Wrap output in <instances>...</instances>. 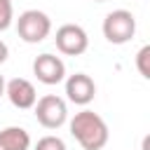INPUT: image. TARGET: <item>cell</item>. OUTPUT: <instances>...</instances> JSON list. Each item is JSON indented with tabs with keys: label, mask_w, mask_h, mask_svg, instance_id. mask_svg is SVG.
<instances>
[{
	"label": "cell",
	"mask_w": 150,
	"mask_h": 150,
	"mask_svg": "<svg viewBox=\"0 0 150 150\" xmlns=\"http://www.w3.org/2000/svg\"><path fill=\"white\" fill-rule=\"evenodd\" d=\"M54 40H56V49L61 54H66V56H80L89 47V35L77 23H63L56 30V38Z\"/></svg>",
	"instance_id": "cell-5"
},
{
	"label": "cell",
	"mask_w": 150,
	"mask_h": 150,
	"mask_svg": "<svg viewBox=\"0 0 150 150\" xmlns=\"http://www.w3.org/2000/svg\"><path fill=\"white\" fill-rule=\"evenodd\" d=\"M66 96L75 105H87L96 96V84H94V80L87 73L68 75V80H66Z\"/></svg>",
	"instance_id": "cell-7"
},
{
	"label": "cell",
	"mask_w": 150,
	"mask_h": 150,
	"mask_svg": "<svg viewBox=\"0 0 150 150\" xmlns=\"http://www.w3.org/2000/svg\"><path fill=\"white\" fill-rule=\"evenodd\" d=\"M33 150H66V143L59 136H42Z\"/></svg>",
	"instance_id": "cell-11"
},
{
	"label": "cell",
	"mask_w": 150,
	"mask_h": 150,
	"mask_svg": "<svg viewBox=\"0 0 150 150\" xmlns=\"http://www.w3.org/2000/svg\"><path fill=\"white\" fill-rule=\"evenodd\" d=\"M33 108H35V120L45 129H59L68 120V105L56 94H45L42 98L35 101Z\"/></svg>",
	"instance_id": "cell-4"
},
{
	"label": "cell",
	"mask_w": 150,
	"mask_h": 150,
	"mask_svg": "<svg viewBox=\"0 0 150 150\" xmlns=\"http://www.w3.org/2000/svg\"><path fill=\"white\" fill-rule=\"evenodd\" d=\"M148 148H150V136H145V138H143V150H148Z\"/></svg>",
	"instance_id": "cell-14"
},
{
	"label": "cell",
	"mask_w": 150,
	"mask_h": 150,
	"mask_svg": "<svg viewBox=\"0 0 150 150\" xmlns=\"http://www.w3.org/2000/svg\"><path fill=\"white\" fill-rule=\"evenodd\" d=\"M12 16H14L12 0H0V30H7L12 26Z\"/></svg>",
	"instance_id": "cell-12"
},
{
	"label": "cell",
	"mask_w": 150,
	"mask_h": 150,
	"mask_svg": "<svg viewBox=\"0 0 150 150\" xmlns=\"http://www.w3.org/2000/svg\"><path fill=\"white\" fill-rule=\"evenodd\" d=\"M7 56H9V49H7V45L0 40V63H5V61H7Z\"/></svg>",
	"instance_id": "cell-13"
},
{
	"label": "cell",
	"mask_w": 150,
	"mask_h": 150,
	"mask_svg": "<svg viewBox=\"0 0 150 150\" xmlns=\"http://www.w3.org/2000/svg\"><path fill=\"white\" fill-rule=\"evenodd\" d=\"M136 68L143 77H150V45L141 47L138 54H136Z\"/></svg>",
	"instance_id": "cell-10"
},
{
	"label": "cell",
	"mask_w": 150,
	"mask_h": 150,
	"mask_svg": "<svg viewBox=\"0 0 150 150\" xmlns=\"http://www.w3.org/2000/svg\"><path fill=\"white\" fill-rule=\"evenodd\" d=\"M5 94H7L9 103H12L14 108H19V110H28V108H33L35 101H38L35 87H33L28 80H23V77L9 80V82L5 84Z\"/></svg>",
	"instance_id": "cell-8"
},
{
	"label": "cell",
	"mask_w": 150,
	"mask_h": 150,
	"mask_svg": "<svg viewBox=\"0 0 150 150\" xmlns=\"http://www.w3.org/2000/svg\"><path fill=\"white\" fill-rule=\"evenodd\" d=\"M94 2H105V0H94Z\"/></svg>",
	"instance_id": "cell-16"
},
{
	"label": "cell",
	"mask_w": 150,
	"mask_h": 150,
	"mask_svg": "<svg viewBox=\"0 0 150 150\" xmlns=\"http://www.w3.org/2000/svg\"><path fill=\"white\" fill-rule=\"evenodd\" d=\"M2 94H5V77L0 75V96H2Z\"/></svg>",
	"instance_id": "cell-15"
},
{
	"label": "cell",
	"mask_w": 150,
	"mask_h": 150,
	"mask_svg": "<svg viewBox=\"0 0 150 150\" xmlns=\"http://www.w3.org/2000/svg\"><path fill=\"white\" fill-rule=\"evenodd\" d=\"M16 33L23 42L38 45L52 33V19L40 9H26L16 19Z\"/></svg>",
	"instance_id": "cell-2"
},
{
	"label": "cell",
	"mask_w": 150,
	"mask_h": 150,
	"mask_svg": "<svg viewBox=\"0 0 150 150\" xmlns=\"http://www.w3.org/2000/svg\"><path fill=\"white\" fill-rule=\"evenodd\" d=\"M70 134L82 145V150H101L110 138L105 120L96 115L94 110L75 112V117L70 120Z\"/></svg>",
	"instance_id": "cell-1"
},
{
	"label": "cell",
	"mask_w": 150,
	"mask_h": 150,
	"mask_svg": "<svg viewBox=\"0 0 150 150\" xmlns=\"http://www.w3.org/2000/svg\"><path fill=\"white\" fill-rule=\"evenodd\" d=\"M33 73L42 84H59L66 80V63L54 54H40L33 61Z\"/></svg>",
	"instance_id": "cell-6"
},
{
	"label": "cell",
	"mask_w": 150,
	"mask_h": 150,
	"mask_svg": "<svg viewBox=\"0 0 150 150\" xmlns=\"http://www.w3.org/2000/svg\"><path fill=\"white\" fill-rule=\"evenodd\" d=\"M136 33V16L129 9H115L103 19V38L110 45H124Z\"/></svg>",
	"instance_id": "cell-3"
},
{
	"label": "cell",
	"mask_w": 150,
	"mask_h": 150,
	"mask_svg": "<svg viewBox=\"0 0 150 150\" xmlns=\"http://www.w3.org/2000/svg\"><path fill=\"white\" fill-rule=\"evenodd\" d=\"M30 134L23 127H7L0 131V150H28Z\"/></svg>",
	"instance_id": "cell-9"
}]
</instances>
